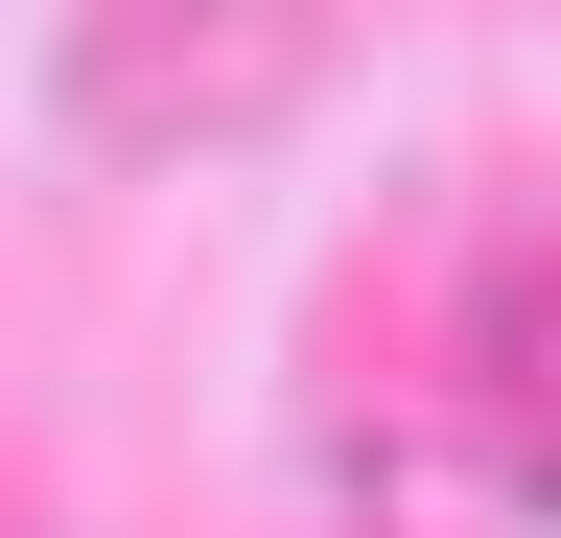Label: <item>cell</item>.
Returning a JSON list of instances; mask_svg holds the SVG:
<instances>
[{"instance_id":"cell-1","label":"cell","mask_w":561,"mask_h":538,"mask_svg":"<svg viewBox=\"0 0 561 538\" xmlns=\"http://www.w3.org/2000/svg\"><path fill=\"white\" fill-rule=\"evenodd\" d=\"M445 422L515 468V492H561V257L468 282V328H445Z\"/></svg>"}]
</instances>
